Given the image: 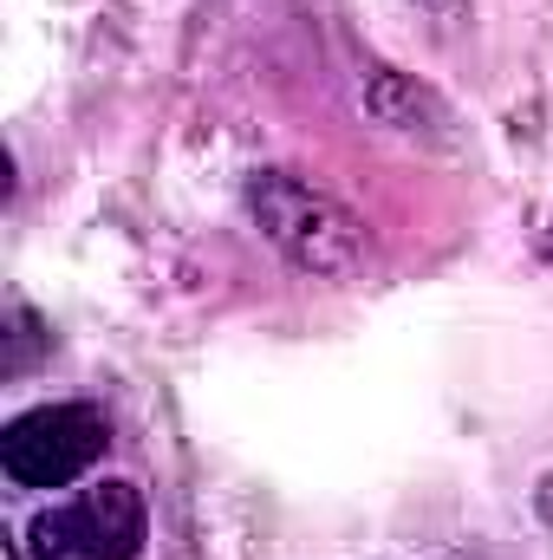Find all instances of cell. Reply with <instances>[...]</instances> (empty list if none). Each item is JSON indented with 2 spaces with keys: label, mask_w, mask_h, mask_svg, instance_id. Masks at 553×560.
I'll list each match as a JSON object with an SVG mask.
<instances>
[{
  "label": "cell",
  "mask_w": 553,
  "mask_h": 560,
  "mask_svg": "<svg viewBox=\"0 0 553 560\" xmlns=\"http://www.w3.org/2000/svg\"><path fill=\"white\" fill-rule=\"evenodd\" d=\"M358 105L378 131L404 143H430V150H456V112L436 85H423L416 72H398V66H365L358 79Z\"/></svg>",
  "instance_id": "4"
},
{
  "label": "cell",
  "mask_w": 553,
  "mask_h": 560,
  "mask_svg": "<svg viewBox=\"0 0 553 560\" xmlns=\"http://www.w3.org/2000/svg\"><path fill=\"white\" fill-rule=\"evenodd\" d=\"M143 535H150V509H143L138 482H98V489L33 515L26 555L33 560H138Z\"/></svg>",
  "instance_id": "3"
},
{
  "label": "cell",
  "mask_w": 553,
  "mask_h": 560,
  "mask_svg": "<svg viewBox=\"0 0 553 560\" xmlns=\"http://www.w3.org/2000/svg\"><path fill=\"white\" fill-rule=\"evenodd\" d=\"M46 352V332L26 306H7V352H0V378H20L33 359Z\"/></svg>",
  "instance_id": "5"
},
{
  "label": "cell",
  "mask_w": 553,
  "mask_h": 560,
  "mask_svg": "<svg viewBox=\"0 0 553 560\" xmlns=\"http://www.w3.org/2000/svg\"><path fill=\"white\" fill-rule=\"evenodd\" d=\"M534 509H541V522H548V528H553V476H548V482H541V489H534Z\"/></svg>",
  "instance_id": "6"
},
{
  "label": "cell",
  "mask_w": 553,
  "mask_h": 560,
  "mask_svg": "<svg viewBox=\"0 0 553 560\" xmlns=\"http://www.w3.org/2000/svg\"><path fill=\"white\" fill-rule=\"evenodd\" d=\"M111 443V423L98 405H39L0 430V476L13 489H66L79 482Z\"/></svg>",
  "instance_id": "2"
},
{
  "label": "cell",
  "mask_w": 553,
  "mask_h": 560,
  "mask_svg": "<svg viewBox=\"0 0 553 560\" xmlns=\"http://www.w3.org/2000/svg\"><path fill=\"white\" fill-rule=\"evenodd\" d=\"M248 215L280 248V261L313 280H352L372 255L365 222L339 196H326V189H313V183H299L286 170H261L248 183Z\"/></svg>",
  "instance_id": "1"
}]
</instances>
